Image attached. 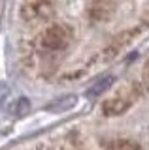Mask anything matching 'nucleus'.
Here are the masks:
<instances>
[{
  "label": "nucleus",
  "instance_id": "8",
  "mask_svg": "<svg viewBox=\"0 0 149 150\" xmlns=\"http://www.w3.org/2000/svg\"><path fill=\"white\" fill-rule=\"evenodd\" d=\"M143 81L149 84V64L145 66V68H143Z\"/></svg>",
  "mask_w": 149,
  "mask_h": 150
},
{
  "label": "nucleus",
  "instance_id": "7",
  "mask_svg": "<svg viewBox=\"0 0 149 150\" xmlns=\"http://www.w3.org/2000/svg\"><path fill=\"white\" fill-rule=\"evenodd\" d=\"M108 150H140V144L128 139H115L108 144Z\"/></svg>",
  "mask_w": 149,
  "mask_h": 150
},
{
  "label": "nucleus",
  "instance_id": "5",
  "mask_svg": "<svg viewBox=\"0 0 149 150\" xmlns=\"http://www.w3.org/2000/svg\"><path fill=\"white\" fill-rule=\"evenodd\" d=\"M113 84V75H106V77H102V79H98L92 86L87 90V96L89 98H96V96H100L102 92H106L108 88Z\"/></svg>",
  "mask_w": 149,
  "mask_h": 150
},
{
  "label": "nucleus",
  "instance_id": "2",
  "mask_svg": "<svg viewBox=\"0 0 149 150\" xmlns=\"http://www.w3.org/2000/svg\"><path fill=\"white\" fill-rule=\"evenodd\" d=\"M128 107H130V100H125V98H111V100L104 101L102 111H104V115H108V116H115V115L125 112Z\"/></svg>",
  "mask_w": 149,
  "mask_h": 150
},
{
  "label": "nucleus",
  "instance_id": "4",
  "mask_svg": "<svg viewBox=\"0 0 149 150\" xmlns=\"http://www.w3.org/2000/svg\"><path fill=\"white\" fill-rule=\"evenodd\" d=\"M23 15H25L27 19L29 17H36V15H44L47 9H51L53 6L47 2H27V4H23Z\"/></svg>",
  "mask_w": 149,
  "mask_h": 150
},
{
  "label": "nucleus",
  "instance_id": "3",
  "mask_svg": "<svg viewBox=\"0 0 149 150\" xmlns=\"http://www.w3.org/2000/svg\"><path fill=\"white\" fill-rule=\"evenodd\" d=\"M76 101H77V98L76 96H62V98H57L55 101H51L45 109L51 111V112H64V111H68V109H72L74 105H76Z\"/></svg>",
  "mask_w": 149,
  "mask_h": 150
},
{
  "label": "nucleus",
  "instance_id": "6",
  "mask_svg": "<svg viewBox=\"0 0 149 150\" xmlns=\"http://www.w3.org/2000/svg\"><path fill=\"white\" fill-rule=\"evenodd\" d=\"M8 111H10L13 116H25L27 112L30 111V103H29L27 98H21V100H15L13 103H10Z\"/></svg>",
  "mask_w": 149,
  "mask_h": 150
},
{
  "label": "nucleus",
  "instance_id": "1",
  "mask_svg": "<svg viewBox=\"0 0 149 150\" xmlns=\"http://www.w3.org/2000/svg\"><path fill=\"white\" fill-rule=\"evenodd\" d=\"M70 41H72V32L66 26H59V25L49 26L40 38L42 47L49 51H60L64 47H68Z\"/></svg>",
  "mask_w": 149,
  "mask_h": 150
}]
</instances>
